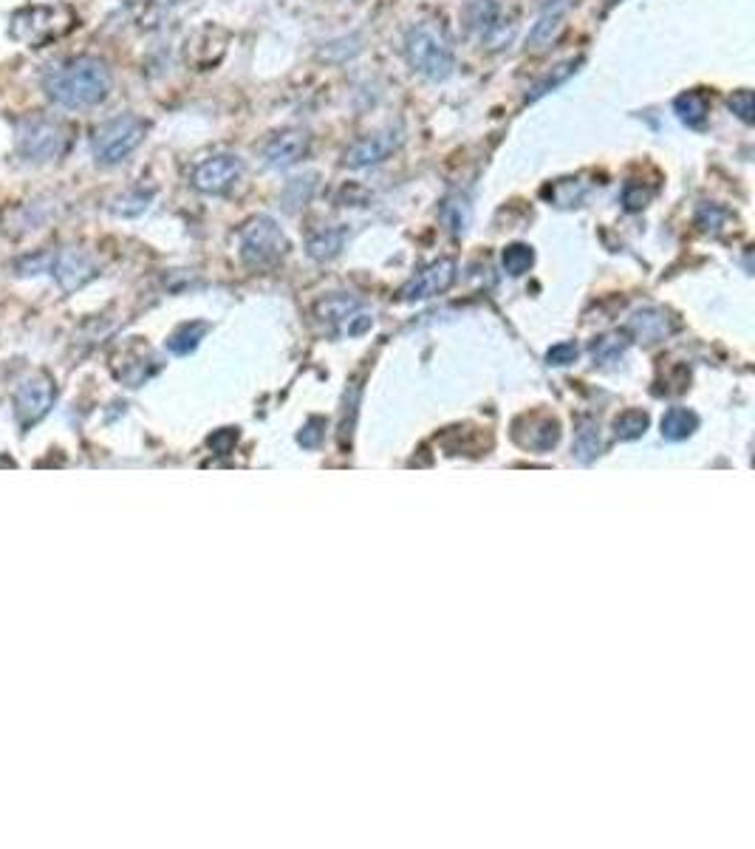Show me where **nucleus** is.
I'll list each match as a JSON object with an SVG mask.
<instances>
[{
	"label": "nucleus",
	"mask_w": 755,
	"mask_h": 849,
	"mask_svg": "<svg viewBox=\"0 0 755 849\" xmlns=\"http://www.w3.org/2000/svg\"><path fill=\"white\" fill-rule=\"evenodd\" d=\"M114 88V74L105 60L83 54L71 57L63 66H54L43 77V91L54 105L66 111H83L97 108L99 102L108 100Z\"/></svg>",
	"instance_id": "f257e3e1"
},
{
	"label": "nucleus",
	"mask_w": 755,
	"mask_h": 849,
	"mask_svg": "<svg viewBox=\"0 0 755 849\" xmlns=\"http://www.w3.org/2000/svg\"><path fill=\"white\" fill-rule=\"evenodd\" d=\"M405 60L408 66L422 74L430 83H442L456 68V49L453 40L436 20H422L405 34Z\"/></svg>",
	"instance_id": "f03ea898"
},
{
	"label": "nucleus",
	"mask_w": 755,
	"mask_h": 849,
	"mask_svg": "<svg viewBox=\"0 0 755 849\" xmlns=\"http://www.w3.org/2000/svg\"><path fill=\"white\" fill-rule=\"evenodd\" d=\"M77 29V12L68 3H32L23 6L12 15L9 34L12 40L29 46V49H43L57 40H63Z\"/></svg>",
	"instance_id": "7ed1b4c3"
},
{
	"label": "nucleus",
	"mask_w": 755,
	"mask_h": 849,
	"mask_svg": "<svg viewBox=\"0 0 755 849\" xmlns=\"http://www.w3.org/2000/svg\"><path fill=\"white\" fill-rule=\"evenodd\" d=\"M15 142L17 153L26 162H34V165L54 162V159H63L71 150V125H66L63 119L46 117V114H29L17 122Z\"/></svg>",
	"instance_id": "20e7f679"
},
{
	"label": "nucleus",
	"mask_w": 755,
	"mask_h": 849,
	"mask_svg": "<svg viewBox=\"0 0 755 849\" xmlns=\"http://www.w3.org/2000/svg\"><path fill=\"white\" fill-rule=\"evenodd\" d=\"M145 136H148V122L136 114H119L114 119H105L91 136V150H94L97 165H122L133 150L145 142Z\"/></svg>",
	"instance_id": "39448f33"
},
{
	"label": "nucleus",
	"mask_w": 755,
	"mask_h": 849,
	"mask_svg": "<svg viewBox=\"0 0 755 849\" xmlns=\"http://www.w3.org/2000/svg\"><path fill=\"white\" fill-rule=\"evenodd\" d=\"M289 250V241L278 227V221L269 216H258L241 230V258L252 269L275 267Z\"/></svg>",
	"instance_id": "423d86ee"
},
{
	"label": "nucleus",
	"mask_w": 755,
	"mask_h": 849,
	"mask_svg": "<svg viewBox=\"0 0 755 849\" xmlns=\"http://www.w3.org/2000/svg\"><path fill=\"white\" fill-rule=\"evenodd\" d=\"M244 159L235 153H215L193 167L190 182L204 196H227L244 179Z\"/></svg>",
	"instance_id": "0eeeda50"
},
{
	"label": "nucleus",
	"mask_w": 755,
	"mask_h": 849,
	"mask_svg": "<svg viewBox=\"0 0 755 849\" xmlns=\"http://www.w3.org/2000/svg\"><path fill=\"white\" fill-rule=\"evenodd\" d=\"M405 142V131L399 125H388L382 131L360 136L357 142H351L343 153V165L348 170H365V167L382 165L394 156L396 150Z\"/></svg>",
	"instance_id": "6e6552de"
},
{
	"label": "nucleus",
	"mask_w": 755,
	"mask_h": 849,
	"mask_svg": "<svg viewBox=\"0 0 755 849\" xmlns=\"http://www.w3.org/2000/svg\"><path fill=\"white\" fill-rule=\"evenodd\" d=\"M464 23L473 34H478V40L487 49H504L512 40V29L504 23V6L498 0H470L464 6Z\"/></svg>",
	"instance_id": "1a4fd4ad"
},
{
	"label": "nucleus",
	"mask_w": 755,
	"mask_h": 849,
	"mask_svg": "<svg viewBox=\"0 0 755 849\" xmlns=\"http://www.w3.org/2000/svg\"><path fill=\"white\" fill-rule=\"evenodd\" d=\"M54 397H57V388L51 383L49 374L37 371L32 377H26L23 383L17 385L15 391V408L20 425H23V428H32L34 422H40V419L51 411Z\"/></svg>",
	"instance_id": "9d476101"
},
{
	"label": "nucleus",
	"mask_w": 755,
	"mask_h": 849,
	"mask_svg": "<svg viewBox=\"0 0 755 849\" xmlns=\"http://www.w3.org/2000/svg\"><path fill=\"white\" fill-rule=\"evenodd\" d=\"M312 153V134L306 128H283L263 145V165L272 170H289Z\"/></svg>",
	"instance_id": "9b49d317"
},
{
	"label": "nucleus",
	"mask_w": 755,
	"mask_h": 849,
	"mask_svg": "<svg viewBox=\"0 0 755 849\" xmlns=\"http://www.w3.org/2000/svg\"><path fill=\"white\" fill-rule=\"evenodd\" d=\"M227 46H230V32L215 26V23H207V26H201V29L190 34L184 57L198 71H210V68H215L224 60Z\"/></svg>",
	"instance_id": "f8f14e48"
},
{
	"label": "nucleus",
	"mask_w": 755,
	"mask_h": 849,
	"mask_svg": "<svg viewBox=\"0 0 755 849\" xmlns=\"http://www.w3.org/2000/svg\"><path fill=\"white\" fill-rule=\"evenodd\" d=\"M456 261L453 258H442V261H433L430 267H425L416 278H413L405 289H402V300H427L436 298L447 292L453 283H456Z\"/></svg>",
	"instance_id": "ddd939ff"
},
{
	"label": "nucleus",
	"mask_w": 755,
	"mask_h": 849,
	"mask_svg": "<svg viewBox=\"0 0 755 849\" xmlns=\"http://www.w3.org/2000/svg\"><path fill=\"white\" fill-rule=\"evenodd\" d=\"M572 6H575V0H549L543 6V12L535 20L529 37H526L529 51H546L549 46L558 43V37L566 29V17L572 12Z\"/></svg>",
	"instance_id": "4468645a"
},
{
	"label": "nucleus",
	"mask_w": 755,
	"mask_h": 849,
	"mask_svg": "<svg viewBox=\"0 0 755 849\" xmlns=\"http://www.w3.org/2000/svg\"><path fill=\"white\" fill-rule=\"evenodd\" d=\"M51 275L57 278L63 292H77L97 275L91 255L83 250H63L51 258Z\"/></svg>",
	"instance_id": "2eb2a0df"
},
{
	"label": "nucleus",
	"mask_w": 755,
	"mask_h": 849,
	"mask_svg": "<svg viewBox=\"0 0 755 849\" xmlns=\"http://www.w3.org/2000/svg\"><path fill=\"white\" fill-rule=\"evenodd\" d=\"M673 114L679 117V122L690 128V131H702L707 128V119H710V97H707L702 88H690V91H682L676 100H673Z\"/></svg>",
	"instance_id": "dca6fc26"
},
{
	"label": "nucleus",
	"mask_w": 755,
	"mask_h": 849,
	"mask_svg": "<svg viewBox=\"0 0 755 849\" xmlns=\"http://www.w3.org/2000/svg\"><path fill=\"white\" fill-rule=\"evenodd\" d=\"M631 332L642 340H648V343H654V340H662L665 334L671 332V320L659 309H642L631 317Z\"/></svg>",
	"instance_id": "f3484780"
},
{
	"label": "nucleus",
	"mask_w": 755,
	"mask_h": 849,
	"mask_svg": "<svg viewBox=\"0 0 755 849\" xmlns=\"http://www.w3.org/2000/svg\"><path fill=\"white\" fill-rule=\"evenodd\" d=\"M583 66V57H572V60H566V63H560L558 68H552L543 80H538V83L532 85V91L526 94V102H538L541 97H546L549 91H555V88H560V85L566 83L569 77H575L577 68Z\"/></svg>",
	"instance_id": "a211bd4d"
},
{
	"label": "nucleus",
	"mask_w": 755,
	"mask_h": 849,
	"mask_svg": "<svg viewBox=\"0 0 755 849\" xmlns=\"http://www.w3.org/2000/svg\"><path fill=\"white\" fill-rule=\"evenodd\" d=\"M317 315H320V320H329V323H345V329H348V320L360 315V300L348 298V295H334V298L317 303Z\"/></svg>",
	"instance_id": "6ab92c4d"
},
{
	"label": "nucleus",
	"mask_w": 755,
	"mask_h": 849,
	"mask_svg": "<svg viewBox=\"0 0 755 849\" xmlns=\"http://www.w3.org/2000/svg\"><path fill=\"white\" fill-rule=\"evenodd\" d=\"M696 428H699V419H696V414L688 411V408H671V411L662 417V436L671 439V442L688 439Z\"/></svg>",
	"instance_id": "aec40b11"
},
{
	"label": "nucleus",
	"mask_w": 755,
	"mask_h": 849,
	"mask_svg": "<svg viewBox=\"0 0 755 849\" xmlns=\"http://www.w3.org/2000/svg\"><path fill=\"white\" fill-rule=\"evenodd\" d=\"M345 244V230L343 227H337V230H323V233H317L309 238V255H312L314 261H331L334 255H340V250H343Z\"/></svg>",
	"instance_id": "412c9836"
},
{
	"label": "nucleus",
	"mask_w": 755,
	"mask_h": 849,
	"mask_svg": "<svg viewBox=\"0 0 755 849\" xmlns=\"http://www.w3.org/2000/svg\"><path fill=\"white\" fill-rule=\"evenodd\" d=\"M501 264H504V272L512 275V278H521L526 275L532 264H535V252L526 244H509L504 255H501Z\"/></svg>",
	"instance_id": "4be33fe9"
},
{
	"label": "nucleus",
	"mask_w": 755,
	"mask_h": 849,
	"mask_svg": "<svg viewBox=\"0 0 755 849\" xmlns=\"http://www.w3.org/2000/svg\"><path fill=\"white\" fill-rule=\"evenodd\" d=\"M586 193H589V187L580 184V179H560L555 187L546 190V196H552L558 207H577L580 201L586 199Z\"/></svg>",
	"instance_id": "5701e85b"
},
{
	"label": "nucleus",
	"mask_w": 755,
	"mask_h": 849,
	"mask_svg": "<svg viewBox=\"0 0 755 849\" xmlns=\"http://www.w3.org/2000/svg\"><path fill=\"white\" fill-rule=\"evenodd\" d=\"M558 422H552V419H543V422H538L535 428H532V433L529 436H518V442L524 445V448H532V450H549L555 442H558Z\"/></svg>",
	"instance_id": "b1692460"
},
{
	"label": "nucleus",
	"mask_w": 755,
	"mask_h": 849,
	"mask_svg": "<svg viewBox=\"0 0 755 849\" xmlns=\"http://www.w3.org/2000/svg\"><path fill=\"white\" fill-rule=\"evenodd\" d=\"M204 334H207V323H187V326H181L179 332L167 340V349L173 351V354H190Z\"/></svg>",
	"instance_id": "393cba45"
},
{
	"label": "nucleus",
	"mask_w": 755,
	"mask_h": 849,
	"mask_svg": "<svg viewBox=\"0 0 755 849\" xmlns=\"http://www.w3.org/2000/svg\"><path fill=\"white\" fill-rule=\"evenodd\" d=\"M122 3L131 9L142 26H153L159 17L165 15V9H170L176 0H122Z\"/></svg>",
	"instance_id": "a878e982"
},
{
	"label": "nucleus",
	"mask_w": 755,
	"mask_h": 849,
	"mask_svg": "<svg viewBox=\"0 0 755 849\" xmlns=\"http://www.w3.org/2000/svg\"><path fill=\"white\" fill-rule=\"evenodd\" d=\"M150 199H153V193H145V190H131V193H125V196L114 199V204H111V213H116V216H125V218L142 216V213L148 210Z\"/></svg>",
	"instance_id": "bb28decb"
},
{
	"label": "nucleus",
	"mask_w": 755,
	"mask_h": 849,
	"mask_svg": "<svg viewBox=\"0 0 755 849\" xmlns=\"http://www.w3.org/2000/svg\"><path fill=\"white\" fill-rule=\"evenodd\" d=\"M614 431L620 439H640L642 433L648 431V417L642 411H628L614 422Z\"/></svg>",
	"instance_id": "cd10ccee"
},
{
	"label": "nucleus",
	"mask_w": 755,
	"mask_h": 849,
	"mask_svg": "<svg viewBox=\"0 0 755 849\" xmlns=\"http://www.w3.org/2000/svg\"><path fill=\"white\" fill-rule=\"evenodd\" d=\"M623 207L628 210V213H640V210H645L648 207V201L654 199V190H648V187H642L640 182H628L623 187Z\"/></svg>",
	"instance_id": "c85d7f7f"
},
{
	"label": "nucleus",
	"mask_w": 755,
	"mask_h": 849,
	"mask_svg": "<svg viewBox=\"0 0 755 849\" xmlns=\"http://www.w3.org/2000/svg\"><path fill=\"white\" fill-rule=\"evenodd\" d=\"M727 108L736 114V117L744 122V125H753V91L750 88H739V91H733L730 97H727Z\"/></svg>",
	"instance_id": "c756f323"
},
{
	"label": "nucleus",
	"mask_w": 755,
	"mask_h": 849,
	"mask_svg": "<svg viewBox=\"0 0 755 849\" xmlns=\"http://www.w3.org/2000/svg\"><path fill=\"white\" fill-rule=\"evenodd\" d=\"M724 221H727V210H722L719 204H702L696 213V227L705 233H719Z\"/></svg>",
	"instance_id": "7c9ffc66"
},
{
	"label": "nucleus",
	"mask_w": 755,
	"mask_h": 849,
	"mask_svg": "<svg viewBox=\"0 0 755 849\" xmlns=\"http://www.w3.org/2000/svg\"><path fill=\"white\" fill-rule=\"evenodd\" d=\"M546 360H549L552 366H569V363H575L577 360V346L575 343H558V346L549 349Z\"/></svg>",
	"instance_id": "2f4dec72"
},
{
	"label": "nucleus",
	"mask_w": 755,
	"mask_h": 849,
	"mask_svg": "<svg viewBox=\"0 0 755 849\" xmlns=\"http://www.w3.org/2000/svg\"><path fill=\"white\" fill-rule=\"evenodd\" d=\"M320 428H326V422H323V419H312V422L303 428V433L297 436L300 445H303V448H317V442H320V436H323Z\"/></svg>",
	"instance_id": "473e14b6"
},
{
	"label": "nucleus",
	"mask_w": 755,
	"mask_h": 849,
	"mask_svg": "<svg viewBox=\"0 0 755 849\" xmlns=\"http://www.w3.org/2000/svg\"><path fill=\"white\" fill-rule=\"evenodd\" d=\"M620 351H623V343H617V337H603L600 343H594V357L597 360H608V357H614Z\"/></svg>",
	"instance_id": "72a5a7b5"
}]
</instances>
